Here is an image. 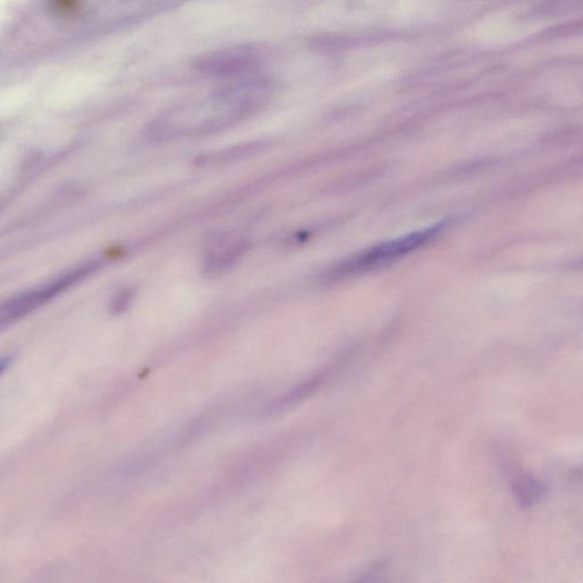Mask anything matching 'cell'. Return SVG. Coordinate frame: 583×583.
Listing matches in <instances>:
<instances>
[{
	"label": "cell",
	"mask_w": 583,
	"mask_h": 583,
	"mask_svg": "<svg viewBox=\"0 0 583 583\" xmlns=\"http://www.w3.org/2000/svg\"><path fill=\"white\" fill-rule=\"evenodd\" d=\"M263 92V85L258 82L224 86L174 106L150 124L148 134L156 141L216 134L248 116Z\"/></svg>",
	"instance_id": "obj_1"
},
{
	"label": "cell",
	"mask_w": 583,
	"mask_h": 583,
	"mask_svg": "<svg viewBox=\"0 0 583 583\" xmlns=\"http://www.w3.org/2000/svg\"><path fill=\"white\" fill-rule=\"evenodd\" d=\"M96 269L97 264L95 262H87L45 285L22 291V294L11 298L2 306V309H0V324L5 326L20 320V318L60 295L71 285L87 277Z\"/></svg>",
	"instance_id": "obj_2"
},
{
	"label": "cell",
	"mask_w": 583,
	"mask_h": 583,
	"mask_svg": "<svg viewBox=\"0 0 583 583\" xmlns=\"http://www.w3.org/2000/svg\"><path fill=\"white\" fill-rule=\"evenodd\" d=\"M440 231V226H436L426 230L411 234L400 240H395L374 249H370L352 261H347L341 266L337 272L342 274H350L355 272L369 271L383 266L394 259L401 258L404 254L416 250L423 245L428 243L431 238L437 236Z\"/></svg>",
	"instance_id": "obj_3"
},
{
	"label": "cell",
	"mask_w": 583,
	"mask_h": 583,
	"mask_svg": "<svg viewBox=\"0 0 583 583\" xmlns=\"http://www.w3.org/2000/svg\"><path fill=\"white\" fill-rule=\"evenodd\" d=\"M254 63V55L247 49H229L204 56L197 66L209 74H231L248 69Z\"/></svg>",
	"instance_id": "obj_4"
},
{
	"label": "cell",
	"mask_w": 583,
	"mask_h": 583,
	"mask_svg": "<svg viewBox=\"0 0 583 583\" xmlns=\"http://www.w3.org/2000/svg\"><path fill=\"white\" fill-rule=\"evenodd\" d=\"M241 249L233 246L222 250H212L204 262V274L207 277H215L230 267Z\"/></svg>",
	"instance_id": "obj_5"
},
{
	"label": "cell",
	"mask_w": 583,
	"mask_h": 583,
	"mask_svg": "<svg viewBox=\"0 0 583 583\" xmlns=\"http://www.w3.org/2000/svg\"><path fill=\"white\" fill-rule=\"evenodd\" d=\"M514 493L523 507H532L544 493V487L532 476H522L514 486Z\"/></svg>",
	"instance_id": "obj_6"
},
{
	"label": "cell",
	"mask_w": 583,
	"mask_h": 583,
	"mask_svg": "<svg viewBox=\"0 0 583 583\" xmlns=\"http://www.w3.org/2000/svg\"><path fill=\"white\" fill-rule=\"evenodd\" d=\"M135 295L136 290L134 287L127 286L118 290L110 304L111 313L116 316L123 313L132 301H134Z\"/></svg>",
	"instance_id": "obj_7"
}]
</instances>
